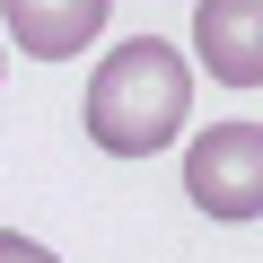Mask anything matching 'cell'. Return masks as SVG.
Returning <instances> with one entry per match:
<instances>
[{
	"label": "cell",
	"instance_id": "cell-1",
	"mask_svg": "<svg viewBox=\"0 0 263 263\" xmlns=\"http://www.w3.org/2000/svg\"><path fill=\"white\" fill-rule=\"evenodd\" d=\"M193 114V70L167 35H132L97 62L88 79V132H97V149L114 158H158L176 132Z\"/></svg>",
	"mask_w": 263,
	"mask_h": 263
},
{
	"label": "cell",
	"instance_id": "cell-2",
	"mask_svg": "<svg viewBox=\"0 0 263 263\" xmlns=\"http://www.w3.org/2000/svg\"><path fill=\"white\" fill-rule=\"evenodd\" d=\"M184 193L211 219H263V123H211V132H193Z\"/></svg>",
	"mask_w": 263,
	"mask_h": 263
},
{
	"label": "cell",
	"instance_id": "cell-3",
	"mask_svg": "<svg viewBox=\"0 0 263 263\" xmlns=\"http://www.w3.org/2000/svg\"><path fill=\"white\" fill-rule=\"evenodd\" d=\"M105 9L114 0H0V27L35 62H70V53H88L105 35Z\"/></svg>",
	"mask_w": 263,
	"mask_h": 263
},
{
	"label": "cell",
	"instance_id": "cell-4",
	"mask_svg": "<svg viewBox=\"0 0 263 263\" xmlns=\"http://www.w3.org/2000/svg\"><path fill=\"white\" fill-rule=\"evenodd\" d=\"M193 53L211 79L254 88L263 79V0H202L193 9Z\"/></svg>",
	"mask_w": 263,
	"mask_h": 263
},
{
	"label": "cell",
	"instance_id": "cell-5",
	"mask_svg": "<svg viewBox=\"0 0 263 263\" xmlns=\"http://www.w3.org/2000/svg\"><path fill=\"white\" fill-rule=\"evenodd\" d=\"M0 263H53V246H35V237H18V228H0Z\"/></svg>",
	"mask_w": 263,
	"mask_h": 263
},
{
	"label": "cell",
	"instance_id": "cell-6",
	"mask_svg": "<svg viewBox=\"0 0 263 263\" xmlns=\"http://www.w3.org/2000/svg\"><path fill=\"white\" fill-rule=\"evenodd\" d=\"M0 62H9V53H0Z\"/></svg>",
	"mask_w": 263,
	"mask_h": 263
}]
</instances>
